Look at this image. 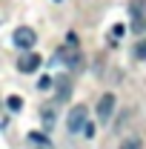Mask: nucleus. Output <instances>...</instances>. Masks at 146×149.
I'll return each mask as SVG.
<instances>
[{"label": "nucleus", "mask_w": 146, "mask_h": 149, "mask_svg": "<svg viewBox=\"0 0 146 149\" xmlns=\"http://www.w3.org/2000/svg\"><path fill=\"white\" fill-rule=\"evenodd\" d=\"M40 118H43V123H46V129H49V126L55 123V112H52V109H43V115H40Z\"/></svg>", "instance_id": "12"}, {"label": "nucleus", "mask_w": 146, "mask_h": 149, "mask_svg": "<svg viewBox=\"0 0 146 149\" xmlns=\"http://www.w3.org/2000/svg\"><path fill=\"white\" fill-rule=\"evenodd\" d=\"M29 141H32V143H40L43 149H52V146H49V141H46L40 132H32V135H29Z\"/></svg>", "instance_id": "9"}, {"label": "nucleus", "mask_w": 146, "mask_h": 149, "mask_svg": "<svg viewBox=\"0 0 146 149\" xmlns=\"http://www.w3.org/2000/svg\"><path fill=\"white\" fill-rule=\"evenodd\" d=\"M69 92H72L69 80H66V77H60V80H57V100H66V97H69Z\"/></svg>", "instance_id": "7"}, {"label": "nucleus", "mask_w": 146, "mask_h": 149, "mask_svg": "<svg viewBox=\"0 0 146 149\" xmlns=\"http://www.w3.org/2000/svg\"><path fill=\"white\" fill-rule=\"evenodd\" d=\"M6 106H9L12 112H20V109H23V97H17V95H12V97L6 100Z\"/></svg>", "instance_id": "8"}, {"label": "nucleus", "mask_w": 146, "mask_h": 149, "mask_svg": "<svg viewBox=\"0 0 146 149\" xmlns=\"http://www.w3.org/2000/svg\"><path fill=\"white\" fill-rule=\"evenodd\" d=\"M129 15H132V32H143L146 29V0H132Z\"/></svg>", "instance_id": "2"}, {"label": "nucleus", "mask_w": 146, "mask_h": 149, "mask_svg": "<svg viewBox=\"0 0 146 149\" xmlns=\"http://www.w3.org/2000/svg\"><path fill=\"white\" fill-rule=\"evenodd\" d=\"M135 57L138 60H146V40H138L135 43Z\"/></svg>", "instance_id": "10"}, {"label": "nucleus", "mask_w": 146, "mask_h": 149, "mask_svg": "<svg viewBox=\"0 0 146 149\" xmlns=\"http://www.w3.org/2000/svg\"><path fill=\"white\" fill-rule=\"evenodd\" d=\"M37 86H40V89H49V86H52V77H40V83H37Z\"/></svg>", "instance_id": "13"}, {"label": "nucleus", "mask_w": 146, "mask_h": 149, "mask_svg": "<svg viewBox=\"0 0 146 149\" xmlns=\"http://www.w3.org/2000/svg\"><path fill=\"white\" fill-rule=\"evenodd\" d=\"M112 112H115V95H103L97 103V118L106 123V120H112Z\"/></svg>", "instance_id": "4"}, {"label": "nucleus", "mask_w": 146, "mask_h": 149, "mask_svg": "<svg viewBox=\"0 0 146 149\" xmlns=\"http://www.w3.org/2000/svg\"><path fill=\"white\" fill-rule=\"evenodd\" d=\"M120 149H140V138H126L120 143Z\"/></svg>", "instance_id": "11"}, {"label": "nucleus", "mask_w": 146, "mask_h": 149, "mask_svg": "<svg viewBox=\"0 0 146 149\" xmlns=\"http://www.w3.org/2000/svg\"><path fill=\"white\" fill-rule=\"evenodd\" d=\"M86 118H89V109H86L83 103L72 106V109H69V118H66V126H69V132H80L83 126H86Z\"/></svg>", "instance_id": "1"}, {"label": "nucleus", "mask_w": 146, "mask_h": 149, "mask_svg": "<svg viewBox=\"0 0 146 149\" xmlns=\"http://www.w3.org/2000/svg\"><path fill=\"white\" fill-rule=\"evenodd\" d=\"M60 60H66V66H72V69H77V66H80V52H77V46H63V49H60Z\"/></svg>", "instance_id": "6"}, {"label": "nucleus", "mask_w": 146, "mask_h": 149, "mask_svg": "<svg viewBox=\"0 0 146 149\" xmlns=\"http://www.w3.org/2000/svg\"><path fill=\"white\" fill-rule=\"evenodd\" d=\"M35 32H32V29H29V26H20L17 32H15V43H17L20 49H32V46H35Z\"/></svg>", "instance_id": "3"}, {"label": "nucleus", "mask_w": 146, "mask_h": 149, "mask_svg": "<svg viewBox=\"0 0 146 149\" xmlns=\"http://www.w3.org/2000/svg\"><path fill=\"white\" fill-rule=\"evenodd\" d=\"M120 35H123V26H115V29H112V40H117Z\"/></svg>", "instance_id": "14"}, {"label": "nucleus", "mask_w": 146, "mask_h": 149, "mask_svg": "<svg viewBox=\"0 0 146 149\" xmlns=\"http://www.w3.org/2000/svg\"><path fill=\"white\" fill-rule=\"evenodd\" d=\"M20 72L23 74H32V72H37V66H40V55H35V52H26V55L20 57Z\"/></svg>", "instance_id": "5"}, {"label": "nucleus", "mask_w": 146, "mask_h": 149, "mask_svg": "<svg viewBox=\"0 0 146 149\" xmlns=\"http://www.w3.org/2000/svg\"><path fill=\"white\" fill-rule=\"evenodd\" d=\"M83 135H89V138H92V135H95V123H86V126H83Z\"/></svg>", "instance_id": "15"}]
</instances>
